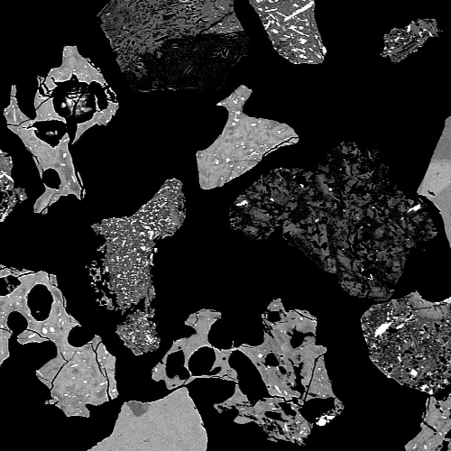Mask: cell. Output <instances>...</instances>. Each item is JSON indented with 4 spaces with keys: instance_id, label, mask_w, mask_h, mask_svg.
<instances>
[{
    "instance_id": "6da1fadb",
    "label": "cell",
    "mask_w": 451,
    "mask_h": 451,
    "mask_svg": "<svg viewBox=\"0 0 451 451\" xmlns=\"http://www.w3.org/2000/svg\"><path fill=\"white\" fill-rule=\"evenodd\" d=\"M264 148L235 120L229 119L222 134L197 157L201 189L222 187L260 162Z\"/></svg>"
},
{
    "instance_id": "7a4b0ae2",
    "label": "cell",
    "mask_w": 451,
    "mask_h": 451,
    "mask_svg": "<svg viewBox=\"0 0 451 451\" xmlns=\"http://www.w3.org/2000/svg\"><path fill=\"white\" fill-rule=\"evenodd\" d=\"M55 404L64 397H71L80 404L99 405L108 401L107 380L97 366L92 344L77 348L55 377L51 389Z\"/></svg>"
},
{
    "instance_id": "3957f363",
    "label": "cell",
    "mask_w": 451,
    "mask_h": 451,
    "mask_svg": "<svg viewBox=\"0 0 451 451\" xmlns=\"http://www.w3.org/2000/svg\"><path fill=\"white\" fill-rule=\"evenodd\" d=\"M185 217L182 183L169 180L147 204L132 218L139 223L154 239L174 233Z\"/></svg>"
},
{
    "instance_id": "277c9868",
    "label": "cell",
    "mask_w": 451,
    "mask_h": 451,
    "mask_svg": "<svg viewBox=\"0 0 451 451\" xmlns=\"http://www.w3.org/2000/svg\"><path fill=\"white\" fill-rule=\"evenodd\" d=\"M46 288L51 291L53 298L51 312L45 320L39 321L35 320L34 317L27 320V330L37 332L42 337L51 340L61 351L63 357L68 361L73 356L77 349L69 343V334L72 328L79 325V323L66 312L64 298L57 286L50 283Z\"/></svg>"
},
{
    "instance_id": "5b68a950",
    "label": "cell",
    "mask_w": 451,
    "mask_h": 451,
    "mask_svg": "<svg viewBox=\"0 0 451 451\" xmlns=\"http://www.w3.org/2000/svg\"><path fill=\"white\" fill-rule=\"evenodd\" d=\"M8 128L22 139L24 145L36 157L43 171L54 169L60 173L63 168L72 165V157L69 151L70 137L65 134L57 146L51 147L50 144L41 140L35 135V128L8 126Z\"/></svg>"
},
{
    "instance_id": "8992f818",
    "label": "cell",
    "mask_w": 451,
    "mask_h": 451,
    "mask_svg": "<svg viewBox=\"0 0 451 451\" xmlns=\"http://www.w3.org/2000/svg\"><path fill=\"white\" fill-rule=\"evenodd\" d=\"M20 285L9 294L0 295V329L8 330L7 320L13 311L23 315L27 320L33 317L28 306V294L34 286L42 285L47 286L50 284V276L46 272L36 274H24L20 276Z\"/></svg>"
},
{
    "instance_id": "52a82bcc",
    "label": "cell",
    "mask_w": 451,
    "mask_h": 451,
    "mask_svg": "<svg viewBox=\"0 0 451 451\" xmlns=\"http://www.w3.org/2000/svg\"><path fill=\"white\" fill-rule=\"evenodd\" d=\"M73 74L80 82L88 85L92 82L106 85L102 74L80 55L76 46H65L63 48V64L58 68L51 69L48 76L56 82H64L71 80Z\"/></svg>"
},
{
    "instance_id": "ba28073f",
    "label": "cell",
    "mask_w": 451,
    "mask_h": 451,
    "mask_svg": "<svg viewBox=\"0 0 451 451\" xmlns=\"http://www.w3.org/2000/svg\"><path fill=\"white\" fill-rule=\"evenodd\" d=\"M119 107V103L109 101V106L106 109L96 112L91 119L86 121L84 123H79L77 125V130L73 143H76L80 139V137L85 133L86 130L90 129L92 126L95 125H107L116 114Z\"/></svg>"
},
{
    "instance_id": "9c48e42d",
    "label": "cell",
    "mask_w": 451,
    "mask_h": 451,
    "mask_svg": "<svg viewBox=\"0 0 451 451\" xmlns=\"http://www.w3.org/2000/svg\"><path fill=\"white\" fill-rule=\"evenodd\" d=\"M66 362L67 361L63 357L61 351L57 349L56 357L46 363L40 369L36 370V377H38L41 382L45 383L46 386L51 390L55 377H57L58 373L62 369V367Z\"/></svg>"
},
{
    "instance_id": "30bf717a",
    "label": "cell",
    "mask_w": 451,
    "mask_h": 451,
    "mask_svg": "<svg viewBox=\"0 0 451 451\" xmlns=\"http://www.w3.org/2000/svg\"><path fill=\"white\" fill-rule=\"evenodd\" d=\"M251 91L245 86H241L236 92H233L229 97L218 103L217 106H222L228 109L229 114L237 113L243 111L244 105L246 99L250 96Z\"/></svg>"
},
{
    "instance_id": "8fae6325",
    "label": "cell",
    "mask_w": 451,
    "mask_h": 451,
    "mask_svg": "<svg viewBox=\"0 0 451 451\" xmlns=\"http://www.w3.org/2000/svg\"><path fill=\"white\" fill-rule=\"evenodd\" d=\"M51 120H58L62 121L63 123H66V119H63V117L59 116L57 112L54 109L53 105V97L48 98L46 101L43 103L38 109H36V118L34 120L29 119L26 122H24L19 126L22 127H29V126L34 125L36 122H42V121H51Z\"/></svg>"
},
{
    "instance_id": "7c38bea8",
    "label": "cell",
    "mask_w": 451,
    "mask_h": 451,
    "mask_svg": "<svg viewBox=\"0 0 451 451\" xmlns=\"http://www.w3.org/2000/svg\"><path fill=\"white\" fill-rule=\"evenodd\" d=\"M4 115L6 117V122L10 126H20L24 122L28 121L29 119L18 107V103L16 96H11L10 105L5 109Z\"/></svg>"
},
{
    "instance_id": "4fadbf2b",
    "label": "cell",
    "mask_w": 451,
    "mask_h": 451,
    "mask_svg": "<svg viewBox=\"0 0 451 451\" xmlns=\"http://www.w3.org/2000/svg\"><path fill=\"white\" fill-rule=\"evenodd\" d=\"M12 333L8 330L0 329V368L5 360L10 356L9 353V339L11 338Z\"/></svg>"
},
{
    "instance_id": "5bb4252c",
    "label": "cell",
    "mask_w": 451,
    "mask_h": 451,
    "mask_svg": "<svg viewBox=\"0 0 451 451\" xmlns=\"http://www.w3.org/2000/svg\"><path fill=\"white\" fill-rule=\"evenodd\" d=\"M45 186H46V192L42 195L38 200H36L34 204V212L36 213H40L43 212V210L46 209L47 206H50L52 197L58 193V189L49 188L46 184H45Z\"/></svg>"
},
{
    "instance_id": "9a60e30c",
    "label": "cell",
    "mask_w": 451,
    "mask_h": 451,
    "mask_svg": "<svg viewBox=\"0 0 451 451\" xmlns=\"http://www.w3.org/2000/svg\"><path fill=\"white\" fill-rule=\"evenodd\" d=\"M48 340H49L48 338L43 337L37 332L30 331V330H26L17 336V341L22 345H25L28 343L46 342Z\"/></svg>"
},
{
    "instance_id": "2e32d148",
    "label": "cell",
    "mask_w": 451,
    "mask_h": 451,
    "mask_svg": "<svg viewBox=\"0 0 451 451\" xmlns=\"http://www.w3.org/2000/svg\"><path fill=\"white\" fill-rule=\"evenodd\" d=\"M47 99H48V97L42 96V95L40 94V92H37L36 95H35V98H34V105L35 109H38V108L40 107L41 104H42V103L45 102V101L47 100Z\"/></svg>"
},
{
    "instance_id": "e0dca14e",
    "label": "cell",
    "mask_w": 451,
    "mask_h": 451,
    "mask_svg": "<svg viewBox=\"0 0 451 451\" xmlns=\"http://www.w3.org/2000/svg\"><path fill=\"white\" fill-rule=\"evenodd\" d=\"M46 86L47 87V88H48V90H50V91L54 90V89L57 87V85L55 84V82H54L53 79H52L51 77H50V76H48V77L46 78Z\"/></svg>"
},
{
    "instance_id": "ac0fdd59",
    "label": "cell",
    "mask_w": 451,
    "mask_h": 451,
    "mask_svg": "<svg viewBox=\"0 0 451 451\" xmlns=\"http://www.w3.org/2000/svg\"><path fill=\"white\" fill-rule=\"evenodd\" d=\"M8 275H12V272L10 270H7V269L0 270V279H1V278L7 277Z\"/></svg>"
},
{
    "instance_id": "d6986e66",
    "label": "cell",
    "mask_w": 451,
    "mask_h": 451,
    "mask_svg": "<svg viewBox=\"0 0 451 451\" xmlns=\"http://www.w3.org/2000/svg\"><path fill=\"white\" fill-rule=\"evenodd\" d=\"M50 281H51V283L53 285L57 286V280H56V276H55V275H51V276H50Z\"/></svg>"
},
{
    "instance_id": "ffe728a7",
    "label": "cell",
    "mask_w": 451,
    "mask_h": 451,
    "mask_svg": "<svg viewBox=\"0 0 451 451\" xmlns=\"http://www.w3.org/2000/svg\"><path fill=\"white\" fill-rule=\"evenodd\" d=\"M16 92H17V86H12L11 96H16Z\"/></svg>"
},
{
    "instance_id": "44dd1931",
    "label": "cell",
    "mask_w": 451,
    "mask_h": 451,
    "mask_svg": "<svg viewBox=\"0 0 451 451\" xmlns=\"http://www.w3.org/2000/svg\"><path fill=\"white\" fill-rule=\"evenodd\" d=\"M383 234V229H378L377 231H376V235L377 236H381V235Z\"/></svg>"
},
{
    "instance_id": "7402d4cb",
    "label": "cell",
    "mask_w": 451,
    "mask_h": 451,
    "mask_svg": "<svg viewBox=\"0 0 451 451\" xmlns=\"http://www.w3.org/2000/svg\"><path fill=\"white\" fill-rule=\"evenodd\" d=\"M348 151H349V149L347 148L346 146H344V147H343V153H344V154L348 153Z\"/></svg>"
},
{
    "instance_id": "603a6c76",
    "label": "cell",
    "mask_w": 451,
    "mask_h": 451,
    "mask_svg": "<svg viewBox=\"0 0 451 451\" xmlns=\"http://www.w3.org/2000/svg\"><path fill=\"white\" fill-rule=\"evenodd\" d=\"M346 170H347V173H348L349 175H350V174H351V173H350V167H349V166H347V169H346Z\"/></svg>"
},
{
    "instance_id": "cb8c5ba5",
    "label": "cell",
    "mask_w": 451,
    "mask_h": 451,
    "mask_svg": "<svg viewBox=\"0 0 451 451\" xmlns=\"http://www.w3.org/2000/svg\"><path fill=\"white\" fill-rule=\"evenodd\" d=\"M354 237H355L354 234H352L351 235V236H350V241H351V242H353V241H354Z\"/></svg>"
},
{
    "instance_id": "d4e9b609",
    "label": "cell",
    "mask_w": 451,
    "mask_h": 451,
    "mask_svg": "<svg viewBox=\"0 0 451 451\" xmlns=\"http://www.w3.org/2000/svg\"><path fill=\"white\" fill-rule=\"evenodd\" d=\"M403 227H404V229H406L405 220H404V219H403Z\"/></svg>"
},
{
    "instance_id": "484cf974",
    "label": "cell",
    "mask_w": 451,
    "mask_h": 451,
    "mask_svg": "<svg viewBox=\"0 0 451 451\" xmlns=\"http://www.w3.org/2000/svg\"><path fill=\"white\" fill-rule=\"evenodd\" d=\"M309 193L310 194V196H312V195H313V190H310L309 191Z\"/></svg>"
},
{
    "instance_id": "4316f807",
    "label": "cell",
    "mask_w": 451,
    "mask_h": 451,
    "mask_svg": "<svg viewBox=\"0 0 451 451\" xmlns=\"http://www.w3.org/2000/svg\"><path fill=\"white\" fill-rule=\"evenodd\" d=\"M349 190H350V187H349V186H348V187L346 186V191H349Z\"/></svg>"
},
{
    "instance_id": "83f0119b",
    "label": "cell",
    "mask_w": 451,
    "mask_h": 451,
    "mask_svg": "<svg viewBox=\"0 0 451 451\" xmlns=\"http://www.w3.org/2000/svg\"><path fill=\"white\" fill-rule=\"evenodd\" d=\"M309 233L312 232V229H311V228H309Z\"/></svg>"
},
{
    "instance_id": "f1b7e54d",
    "label": "cell",
    "mask_w": 451,
    "mask_h": 451,
    "mask_svg": "<svg viewBox=\"0 0 451 451\" xmlns=\"http://www.w3.org/2000/svg\"><path fill=\"white\" fill-rule=\"evenodd\" d=\"M409 203H410L411 205H412V204H413V201H412V200H409Z\"/></svg>"
},
{
    "instance_id": "f546056e",
    "label": "cell",
    "mask_w": 451,
    "mask_h": 451,
    "mask_svg": "<svg viewBox=\"0 0 451 451\" xmlns=\"http://www.w3.org/2000/svg\"><path fill=\"white\" fill-rule=\"evenodd\" d=\"M327 206H328V207H331V206H332V203H329V202H328V203H327Z\"/></svg>"
}]
</instances>
